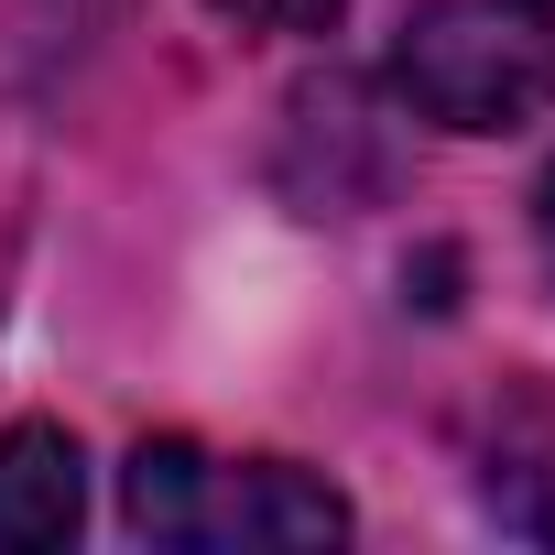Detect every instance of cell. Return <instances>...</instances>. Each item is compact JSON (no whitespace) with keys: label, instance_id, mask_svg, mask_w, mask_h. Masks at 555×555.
Instances as JSON below:
<instances>
[{"label":"cell","instance_id":"obj_1","mask_svg":"<svg viewBox=\"0 0 555 555\" xmlns=\"http://www.w3.org/2000/svg\"><path fill=\"white\" fill-rule=\"evenodd\" d=\"M120 522L175 555H284V544H338L349 501L295 457H207L185 436H153L120 468Z\"/></svg>","mask_w":555,"mask_h":555},{"label":"cell","instance_id":"obj_2","mask_svg":"<svg viewBox=\"0 0 555 555\" xmlns=\"http://www.w3.org/2000/svg\"><path fill=\"white\" fill-rule=\"evenodd\" d=\"M392 99L457 142H490L555 109V44L512 0H425L392 34Z\"/></svg>","mask_w":555,"mask_h":555},{"label":"cell","instance_id":"obj_3","mask_svg":"<svg viewBox=\"0 0 555 555\" xmlns=\"http://www.w3.org/2000/svg\"><path fill=\"white\" fill-rule=\"evenodd\" d=\"M88 512V457L66 425H0V555H55Z\"/></svg>","mask_w":555,"mask_h":555},{"label":"cell","instance_id":"obj_4","mask_svg":"<svg viewBox=\"0 0 555 555\" xmlns=\"http://www.w3.org/2000/svg\"><path fill=\"white\" fill-rule=\"evenodd\" d=\"M479 501H490L512 533L555 544V414H544V403H522V414L501 425V447H490V468H479Z\"/></svg>","mask_w":555,"mask_h":555},{"label":"cell","instance_id":"obj_5","mask_svg":"<svg viewBox=\"0 0 555 555\" xmlns=\"http://www.w3.org/2000/svg\"><path fill=\"white\" fill-rule=\"evenodd\" d=\"M207 12L240 23V34H295V44H317V34L349 23V0H207Z\"/></svg>","mask_w":555,"mask_h":555},{"label":"cell","instance_id":"obj_6","mask_svg":"<svg viewBox=\"0 0 555 555\" xmlns=\"http://www.w3.org/2000/svg\"><path fill=\"white\" fill-rule=\"evenodd\" d=\"M533 240H544V272H555V164H544V185H533Z\"/></svg>","mask_w":555,"mask_h":555},{"label":"cell","instance_id":"obj_7","mask_svg":"<svg viewBox=\"0 0 555 555\" xmlns=\"http://www.w3.org/2000/svg\"><path fill=\"white\" fill-rule=\"evenodd\" d=\"M512 12H522V23H533V34L555 44V0H512Z\"/></svg>","mask_w":555,"mask_h":555}]
</instances>
